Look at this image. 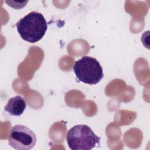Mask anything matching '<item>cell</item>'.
Returning <instances> with one entry per match:
<instances>
[{
  "label": "cell",
  "instance_id": "1",
  "mask_svg": "<svg viewBox=\"0 0 150 150\" xmlns=\"http://www.w3.org/2000/svg\"><path fill=\"white\" fill-rule=\"evenodd\" d=\"M16 27L22 39L30 43H36L45 35L47 24L41 13L32 11L18 21Z\"/></svg>",
  "mask_w": 150,
  "mask_h": 150
},
{
  "label": "cell",
  "instance_id": "2",
  "mask_svg": "<svg viewBox=\"0 0 150 150\" xmlns=\"http://www.w3.org/2000/svg\"><path fill=\"white\" fill-rule=\"evenodd\" d=\"M100 139L90 127L84 124L71 128L66 137L69 147L72 150H90L100 145Z\"/></svg>",
  "mask_w": 150,
  "mask_h": 150
},
{
  "label": "cell",
  "instance_id": "3",
  "mask_svg": "<svg viewBox=\"0 0 150 150\" xmlns=\"http://www.w3.org/2000/svg\"><path fill=\"white\" fill-rule=\"evenodd\" d=\"M73 70L79 81L90 85L98 83L104 77L103 68L99 62L88 56H84L76 61Z\"/></svg>",
  "mask_w": 150,
  "mask_h": 150
},
{
  "label": "cell",
  "instance_id": "4",
  "mask_svg": "<svg viewBox=\"0 0 150 150\" xmlns=\"http://www.w3.org/2000/svg\"><path fill=\"white\" fill-rule=\"evenodd\" d=\"M36 142L35 134L28 127L15 125L9 131L8 144L17 150H29L33 148Z\"/></svg>",
  "mask_w": 150,
  "mask_h": 150
},
{
  "label": "cell",
  "instance_id": "5",
  "mask_svg": "<svg viewBox=\"0 0 150 150\" xmlns=\"http://www.w3.org/2000/svg\"><path fill=\"white\" fill-rule=\"evenodd\" d=\"M26 107L25 99L21 96H16L9 99L4 109L11 115L19 116L23 114Z\"/></svg>",
  "mask_w": 150,
  "mask_h": 150
}]
</instances>
